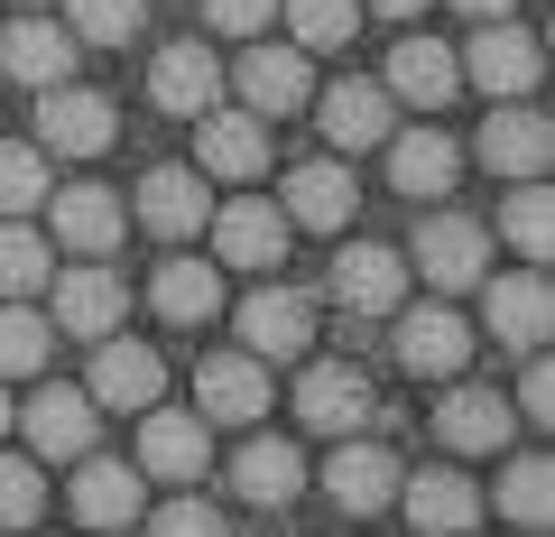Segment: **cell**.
Wrapping results in <instances>:
<instances>
[{
    "label": "cell",
    "mask_w": 555,
    "mask_h": 537,
    "mask_svg": "<svg viewBox=\"0 0 555 537\" xmlns=\"http://www.w3.org/2000/svg\"><path fill=\"white\" fill-rule=\"evenodd\" d=\"M112 140H120L112 93H93V84H75V75L38 84V149H56V158H102Z\"/></svg>",
    "instance_id": "1"
},
{
    "label": "cell",
    "mask_w": 555,
    "mask_h": 537,
    "mask_svg": "<svg viewBox=\"0 0 555 537\" xmlns=\"http://www.w3.org/2000/svg\"><path fill=\"white\" fill-rule=\"evenodd\" d=\"M463 84H481L491 102H518V93H537V75H546V47L528 38L518 20H473V47H463Z\"/></svg>",
    "instance_id": "2"
},
{
    "label": "cell",
    "mask_w": 555,
    "mask_h": 537,
    "mask_svg": "<svg viewBox=\"0 0 555 537\" xmlns=\"http://www.w3.org/2000/svg\"><path fill=\"white\" fill-rule=\"evenodd\" d=\"M10 426L28 436V455H38V463H75V455H93L102 408H93V389L47 380V389H28V408H10Z\"/></svg>",
    "instance_id": "3"
},
{
    "label": "cell",
    "mask_w": 555,
    "mask_h": 537,
    "mask_svg": "<svg viewBox=\"0 0 555 537\" xmlns=\"http://www.w3.org/2000/svg\"><path fill=\"white\" fill-rule=\"evenodd\" d=\"M408 269H426V287L463 297V287H481V269H491V232H481L473 214H426V222H416Z\"/></svg>",
    "instance_id": "4"
},
{
    "label": "cell",
    "mask_w": 555,
    "mask_h": 537,
    "mask_svg": "<svg viewBox=\"0 0 555 537\" xmlns=\"http://www.w3.org/2000/svg\"><path fill=\"white\" fill-rule=\"evenodd\" d=\"M241 353L306 361L315 353V297H306V287H250V297H241Z\"/></svg>",
    "instance_id": "5"
},
{
    "label": "cell",
    "mask_w": 555,
    "mask_h": 537,
    "mask_svg": "<svg viewBox=\"0 0 555 537\" xmlns=\"http://www.w3.org/2000/svg\"><path fill=\"white\" fill-rule=\"evenodd\" d=\"M389 316H398V361H408L416 380H454V371H473V343H481V334L454 316V306H408V297H398Z\"/></svg>",
    "instance_id": "6"
},
{
    "label": "cell",
    "mask_w": 555,
    "mask_h": 537,
    "mask_svg": "<svg viewBox=\"0 0 555 537\" xmlns=\"http://www.w3.org/2000/svg\"><path fill=\"white\" fill-rule=\"evenodd\" d=\"M195 418L204 426H259V418H269V361H259V353H204Z\"/></svg>",
    "instance_id": "7"
},
{
    "label": "cell",
    "mask_w": 555,
    "mask_h": 537,
    "mask_svg": "<svg viewBox=\"0 0 555 537\" xmlns=\"http://www.w3.org/2000/svg\"><path fill=\"white\" fill-rule=\"evenodd\" d=\"M481 324H491L500 343H509V353H537V343L555 334V287H546V269H518V279H491V269H481Z\"/></svg>",
    "instance_id": "8"
},
{
    "label": "cell",
    "mask_w": 555,
    "mask_h": 537,
    "mask_svg": "<svg viewBox=\"0 0 555 537\" xmlns=\"http://www.w3.org/2000/svg\"><path fill=\"white\" fill-rule=\"evenodd\" d=\"M195 167L222 177V186L269 177V120H259V112H214V102H204V112H195Z\"/></svg>",
    "instance_id": "9"
},
{
    "label": "cell",
    "mask_w": 555,
    "mask_h": 537,
    "mask_svg": "<svg viewBox=\"0 0 555 537\" xmlns=\"http://www.w3.org/2000/svg\"><path fill=\"white\" fill-rule=\"evenodd\" d=\"M398 510L416 519V528H436V537H463L491 519V500H481L473 473H454V463H426V473H398Z\"/></svg>",
    "instance_id": "10"
},
{
    "label": "cell",
    "mask_w": 555,
    "mask_h": 537,
    "mask_svg": "<svg viewBox=\"0 0 555 537\" xmlns=\"http://www.w3.org/2000/svg\"><path fill=\"white\" fill-rule=\"evenodd\" d=\"M297 418L315 426V436H361V426L379 418V398H371V380H361L352 361H306V380H297Z\"/></svg>",
    "instance_id": "11"
},
{
    "label": "cell",
    "mask_w": 555,
    "mask_h": 537,
    "mask_svg": "<svg viewBox=\"0 0 555 537\" xmlns=\"http://www.w3.org/2000/svg\"><path fill=\"white\" fill-rule=\"evenodd\" d=\"M149 102L177 120H195L204 102H222V56L204 38H167L158 56H149Z\"/></svg>",
    "instance_id": "12"
},
{
    "label": "cell",
    "mask_w": 555,
    "mask_h": 537,
    "mask_svg": "<svg viewBox=\"0 0 555 537\" xmlns=\"http://www.w3.org/2000/svg\"><path fill=\"white\" fill-rule=\"evenodd\" d=\"M139 482H204V418L195 408H139Z\"/></svg>",
    "instance_id": "13"
},
{
    "label": "cell",
    "mask_w": 555,
    "mask_h": 537,
    "mask_svg": "<svg viewBox=\"0 0 555 537\" xmlns=\"http://www.w3.org/2000/svg\"><path fill=\"white\" fill-rule=\"evenodd\" d=\"M473 158L491 167V177H546V158H555V130H546V112H518V102H500L491 120H481V140H473Z\"/></svg>",
    "instance_id": "14"
},
{
    "label": "cell",
    "mask_w": 555,
    "mask_h": 537,
    "mask_svg": "<svg viewBox=\"0 0 555 537\" xmlns=\"http://www.w3.org/2000/svg\"><path fill=\"white\" fill-rule=\"evenodd\" d=\"M389 186L398 195H416V204H436V195H454V177H463V149L444 140L436 120H426V130H389Z\"/></svg>",
    "instance_id": "15"
},
{
    "label": "cell",
    "mask_w": 555,
    "mask_h": 537,
    "mask_svg": "<svg viewBox=\"0 0 555 537\" xmlns=\"http://www.w3.org/2000/svg\"><path fill=\"white\" fill-rule=\"evenodd\" d=\"M398 297H408V251H389V241H352V251L334 259V306H352V316H389Z\"/></svg>",
    "instance_id": "16"
},
{
    "label": "cell",
    "mask_w": 555,
    "mask_h": 537,
    "mask_svg": "<svg viewBox=\"0 0 555 537\" xmlns=\"http://www.w3.org/2000/svg\"><path fill=\"white\" fill-rule=\"evenodd\" d=\"M214 259H222V269H278V259H287V214L259 204V195L222 204V214H214Z\"/></svg>",
    "instance_id": "17"
},
{
    "label": "cell",
    "mask_w": 555,
    "mask_h": 537,
    "mask_svg": "<svg viewBox=\"0 0 555 537\" xmlns=\"http://www.w3.org/2000/svg\"><path fill=\"white\" fill-rule=\"evenodd\" d=\"M47 287H56V316H47V324H56V334H93V343L112 334V324H120V306H130V297H120V279L102 269V259H75L65 279L47 269Z\"/></svg>",
    "instance_id": "18"
},
{
    "label": "cell",
    "mask_w": 555,
    "mask_h": 537,
    "mask_svg": "<svg viewBox=\"0 0 555 537\" xmlns=\"http://www.w3.org/2000/svg\"><path fill=\"white\" fill-rule=\"evenodd\" d=\"M232 75H241V102H250L259 120H269V112H306V102H315V65H306V47H250Z\"/></svg>",
    "instance_id": "19"
},
{
    "label": "cell",
    "mask_w": 555,
    "mask_h": 537,
    "mask_svg": "<svg viewBox=\"0 0 555 537\" xmlns=\"http://www.w3.org/2000/svg\"><path fill=\"white\" fill-rule=\"evenodd\" d=\"M436 436H444V455H500V445H509V398L473 389V380L454 371V389H444V408H436Z\"/></svg>",
    "instance_id": "20"
},
{
    "label": "cell",
    "mask_w": 555,
    "mask_h": 537,
    "mask_svg": "<svg viewBox=\"0 0 555 537\" xmlns=\"http://www.w3.org/2000/svg\"><path fill=\"white\" fill-rule=\"evenodd\" d=\"M204 214H214L204 167H149V177H139V222H149L158 241H195Z\"/></svg>",
    "instance_id": "21"
},
{
    "label": "cell",
    "mask_w": 555,
    "mask_h": 537,
    "mask_svg": "<svg viewBox=\"0 0 555 537\" xmlns=\"http://www.w3.org/2000/svg\"><path fill=\"white\" fill-rule=\"evenodd\" d=\"M389 93L408 102V112H444V102L463 93V65L444 38H398L389 47Z\"/></svg>",
    "instance_id": "22"
},
{
    "label": "cell",
    "mask_w": 555,
    "mask_h": 537,
    "mask_svg": "<svg viewBox=\"0 0 555 537\" xmlns=\"http://www.w3.org/2000/svg\"><path fill=\"white\" fill-rule=\"evenodd\" d=\"M47 195H56V251H75V259H102L130 232V214H120L112 186H47Z\"/></svg>",
    "instance_id": "23"
},
{
    "label": "cell",
    "mask_w": 555,
    "mask_h": 537,
    "mask_svg": "<svg viewBox=\"0 0 555 537\" xmlns=\"http://www.w3.org/2000/svg\"><path fill=\"white\" fill-rule=\"evenodd\" d=\"M324 491H334L343 519L389 510V500H398V463H389V445H352V436H343V455L324 463Z\"/></svg>",
    "instance_id": "24"
},
{
    "label": "cell",
    "mask_w": 555,
    "mask_h": 537,
    "mask_svg": "<svg viewBox=\"0 0 555 537\" xmlns=\"http://www.w3.org/2000/svg\"><path fill=\"white\" fill-rule=\"evenodd\" d=\"M149 398H167V361L149 353V343H102V361H93V408L139 418Z\"/></svg>",
    "instance_id": "25"
},
{
    "label": "cell",
    "mask_w": 555,
    "mask_h": 537,
    "mask_svg": "<svg viewBox=\"0 0 555 537\" xmlns=\"http://www.w3.org/2000/svg\"><path fill=\"white\" fill-rule=\"evenodd\" d=\"M389 130H398V93H389V84H334V93H324V140H334V149H379V140H389Z\"/></svg>",
    "instance_id": "26"
},
{
    "label": "cell",
    "mask_w": 555,
    "mask_h": 537,
    "mask_svg": "<svg viewBox=\"0 0 555 537\" xmlns=\"http://www.w3.org/2000/svg\"><path fill=\"white\" fill-rule=\"evenodd\" d=\"M278 214L306 222V232H343V222H352V167L306 158L297 177H287V195H278Z\"/></svg>",
    "instance_id": "27"
},
{
    "label": "cell",
    "mask_w": 555,
    "mask_h": 537,
    "mask_svg": "<svg viewBox=\"0 0 555 537\" xmlns=\"http://www.w3.org/2000/svg\"><path fill=\"white\" fill-rule=\"evenodd\" d=\"M149 306H158L167 324H214L222 316V269L214 259H158V279H149Z\"/></svg>",
    "instance_id": "28"
},
{
    "label": "cell",
    "mask_w": 555,
    "mask_h": 537,
    "mask_svg": "<svg viewBox=\"0 0 555 537\" xmlns=\"http://www.w3.org/2000/svg\"><path fill=\"white\" fill-rule=\"evenodd\" d=\"M232 482H241L250 510H287V500L306 491V455H297V445H278V436H250L241 463H232Z\"/></svg>",
    "instance_id": "29"
},
{
    "label": "cell",
    "mask_w": 555,
    "mask_h": 537,
    "mask_svg": "<svg viewBox=\"0 0 555 537\" xmlns=\"http://www.w3.org/2000/svg\"><path fill=\"white\" fill-rule=\"evenodd\" d=\"M0 65L38 93V84H56V75H75V28H56V20H20V28H0Z\"/></svg>",
    "instance_id": "30"
},
{
    "label": "cell",
    "mask_w": 555,
    "mask_h": 537,
    "mask_svg": "<svg viewBox=\"0 0 555 537\" xmlns=\"http://www.w3.org/2000/svg\"><path fill=\"white\" fill-rule=\"evenodd\" d=\"M139 510H149V500H139L130 463H83V473H75V519H83V528H130Z\"/></svg>",
    "instance_id": "31"
},
{
    "label": "cell",
    "mask_w": 555,
    "mask_h": 537,
    "mask_svg": "<svg viewBox=\"0 0 555 537\" xmlns=\"http://www.w3.org/2000/svg\"><path fill=\"white\" fill-rule=\"evenodd\" d=\"M47 361H56V324L28 297H10L0 306V380H28V371H47Z\"/></svg>",
    "instance_id": "32"
},
{
    "label": "cell",
    "mask_w": 555,
    "mask_h": 537,
    "mask_svg": "<svg viewBox=\"0 0 555 537\" xmlns=\"http://www.w3.org/2000/svg\"><path fill=\"white\" fill-rule=\"evenodd\" d=\"M47 269H56V241L28 232V222L10 214V222H0V297H38Z\"/></svg>",
    "instance_id": "33"
},
{
    "label": "cell",
    "mask_w": 555,
    "mask_h": 537,
    "mask_svg": "<svg viewBox=\"0 0 555 537\" xmlns=\"http://www.w3.org/2000/svg\"><path fill=\"white\" fill-rule=\"evenodd\" d=\"M500 519H509V528H546L555 519V463L546 455H518L509 473H500Z\"/></svg>",
    "instance_id": "34"
},
{
    "label": "cell",
    "mask_w": 555,
    "mask_h": 537,
    "mask_svg": "<svg viewBox=\"0 0 555 537\" xmlns=\"http://www.w3.org/2000/svg\"><path fill=\"white\" fill-rule=\"evenodd\" d=\"M65 28L75 47H130L149 28V0H65Z\"/></svg>",
    "instance_id": "35"
},
{
    "label": "cell",
    "mask_w": 555,
    "mask_h": 537,
    "mask_svg": "<svg viewBox=\"0 0 555 537\" xmlns=\"http://www.w3.org/2000/svg\"><path fill=\"white\" fill-rule=\"evenodd\" d=\"M500 232H509V251H518V259H546V241H555V204H546V177H518V195L500 204Z\"/></svg>",
    "instance_id": "36"
},
{
    "label": "cell",
    "mask_w": 555,
    "mask_h": 537,
    "mask_svg": "<svg viewBox=\"0 0 555 537\" xmlns=\"http://www.w3.org/2000/svg\"><path fill=\"white\" fill-rule=\"evenodd\" d=\"M287 28H297V47H306V56H334V47H352L361 0H287Z\"/></svg>",
    "instance_id": "37"
},
{
    "label": "cell",
    "mask_w": 555,
    "mask_h": 537,
    "mask_svg": "<svg viewBox=\"0 0 555 537\" xmlns=\"http://www.w3.org/2000/svg\"><path fill=\"white\" fill-rule=\"evenodd\" d=\"M47 204V149L0 140V214H38Z\"/></svg>",
    "instance_id": "38"
},
{
    "label": "cell",
    "mask_w": 555,
    "mask_h": 537,
    "mask_svg": "<svg viewBox=\"0 0 555 537\" xmlns=\"http://www.w3.org/2000/svg\"><path fill=\"white\" fill-rule=\"evenodd\" d=\"M47 510V482L28 455H0V528H28V519Z\"/></svg>",
    "instance_id": "39"
},
{
    "label": "cell",
    "mask_w": 555,
    "mask_h": 537,
    "mask_svg": "<svg viewBox=\"0 0 555 537\" xmlns=\"http://www.w3.org/2000/svg\"><path fill=\"white\" fill-rule=\"evenodd\" d=\"M278 20V0H204V28L214 38H259Z\"/></svg>",
    "instance_id": "40"
},
{
    "label": "cell",
    "mask_w": 555,
    "mask_h": 537,
    "mask_svg": "<svg viewBox=\"0 0 555 537\" xmlns=\"http://www.w3.org/2000/svg\"><path fill=\"white\" fill-rule=\"evenodd\" d=\"M139 519H149V528H177V537H214L222 528V510H214V500H195V491H177V500H167V510H139Z\"/></svg>",
    "instance_id": "41"
},
{
    "label": "cell",
    "mask_w": 555,
    "mask_h": 537,
    "mask_svg": "<svg viewBox=\"0 0 555 537\" xmlns=\"http://www.w3.org/2000/svg\"><path fill=\"white\" fill-rule=\"evenodd\" d=\"M509 418H537V426L555 418V371H546V343L528 353V380H518V408H509Z\"/></svg>",
    "instance_id": "42"
},
{
    "label": "cell",
    "mask_w": 555,
    "mask_h": 537,
    "mask_svg": "<svg viewBox=\"0 0 555 537\" xmlns=\"http://www.w3.org/2000/svg\"><path fill=\"white\" fill-rule=\"evenodd\" d=\"M454 10H463V20H509L518 0H454Z\"/></svg>",
    "instance_id": "43"
},
{
    "label": "cell",
    "mask_w": 555,
    "mask_h": 537,
    "mask_svg": "<svg viewBox=\"0 0 555 537\" xmlns=\"http://www.w3.org/2000/svg\"><path fill=\"white\" fill-rule=\"evenodd\" d=\"M361 10H379V20H416L426 0H361Z\"/></svg>",
    "instance_id": "44"
},
{
    "label": "cell",
    "mask_w": 555,
    "mask_h": 537,
    "mask_svg": "<svg viewBox=\"0 0 555 537\" xmlns=\"http://www.w3.org/2000/svg\"><path fill=\"white\" fill-rule=\"evenodd\" d=\"M0 436H10V389H0Z\"/></svg>",
    "instance_id": "45"
},
{
    "label": "cell",
    "mask_w": 555,
    "mask_h": 537,
    "mask_svg": "<svg viewBox=\"0 0 555 537\" xmlns=\"http://www.w3.org/2000/svg\"><path fill=\"white\" fill-rule=\"evenodd\" d=\"M28 10H38V0H28Z\"/></svg>",
    "instance_id": "46"
}]
</instances>
